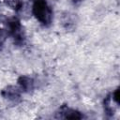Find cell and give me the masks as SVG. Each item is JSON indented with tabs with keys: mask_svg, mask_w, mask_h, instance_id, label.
<instances>
[{
	"mask_svg": "<svg viewBox=\"0 0 120 120\" xmlns=\"http://www.w3.org/2000/svg\"><path fill=\"white\" fill-rule=\"evenodd\" d=\"M7 31L13 39L16 46H23L26 41L25 32L21 23V21L16 17H8L5 20Z\"/></svg>",
	"mask_w": 120,
	"mask_h": 120,
	"instance_id": "cell-2",
	"label": "cell"
},
{
	"mask_svg": "<svg viewBox=\"0 0 120 120\" xmlns=\"http://www.w3.org/2000/svg\"><path fill=\"white\" fill-rule=\"evenodd\" d=\"M111 98H112V99L113 102H115L117 105L119 104V88H116L111 94Z\"/></svg>",
	"mask_w": 120,
	"mask_h": 120,
	"instance_id": "cell-8",
	"label": "cell"
},
{
	"mask_svg": "<svg viewBox=\"0 0 120 120\" xmlns=\"http://www.w3.org/2000/svg\"><path fill=\"white\" fill-rule=\"evenodd\" d=\"M55 117L61 119H82L84 118V115L75 109L69 108L67 105H63L57 111Z\"/></svg>",
	"mask_w": 120,
	"mask_h": 120,
	"instance_id": "cell-3",
	"label": "cell"
},
{
	"mask_svg": "<svg viewBox=\"0 0 120 120\" xmlns=\"http://www.w3.org/2000/svg\"><path fill=\"white\" fill-rule=\"evenodd\" d=\"M18 85L22 92L30 93L35 88L34 79L27 75H22L18 78Z\"/></svg>",
	"mask_w": 120,
	"mask_h": 120,
	"instance_id": "cell-5",
	"label": "cell"
},
{
	"mask_svg": "<svg viewBox=\"0 0 120 120\" xmlns=\"http://www.w3.org/2000/svg\"><path fill=\"white\" fill-rule=\"evenodd\" d=\"M84 0H71V2H72V4L73 5H79V4H81L82 2H83Z\"/></svg>",
	"mask_w": 120,
	"mask_h": 120,
	"instance_id": "cell-10",
	"label": "cell"
},
{
	"mask_svg": "<svg viewBox=\"0 0 120 120\" xmlns=\"http://www.w3.org/2000/svg\"><path fill=\"white\" fill-rule=\"evenodd\" d=\"M21 93H22L21 89L14 85H8L1 91V95L5 99H7L12 103H15V104L19 103L21 101V99H22Z\"/></svg>",
	"mask_w": 120,
	"mask_h": 120,
	"instance_id": "cell-4",
	"label": "cell"
},
{
	"mask_svg": "<svg viewBox=\"0 0 120 120\" xmlns=\"http://www.w3.org/2000/svg\"><path fill=\"white\" fill-rule=\"evenodd\" d=\"M32 13L43 26H49L52 22V9L46 0H31Z\"/></svg>",
	"mask_w": 120,
	"mask_h": 120,
	"instance_id": "cell-1",
	"label": "cell"
},
{
	"mask_svg": "<svg viewBox=\"0 0 120 120\" xmlns=\"http://www.w3.org/2000/svg\"><path fill=\"white\" fill-rule=\"evenodd\" d=\"M5 2L11 9H13L16 12L20 11L23 7L22 0H5Z\"/></svg>",
	"mask_w": 120,
	"mask_h": 120,
	"instance_id": "cell-7",
	"label": "cell"
},
{
	"mask_svg": "<svg viewBox=\"0 0 120 120\" xmlns=\"http://www.w3.org/2000/svg\"><path fill=\"white\" fill-rule=\"evenodd\" d=\"M112 99L111 98V95H109L104 99V111H105V113L109 117H111L114 114V109L112 108Z\"/></svg>",
	"mask_w": 120,
	"mask_h": 120,
	"instance_id": "cell-6",
	"label": "cell"
},
{
	"mask_svg": "<svg viewBox=\"0 0 120 120\" xmlns=\"http://www.w3.org/2000/svg\"><path fill=\"white\" fill-rule=\"evenodd\" d=\"M6 38H7V33L5 30H3L1 27H0V50H1V47L3 46L5 40H6Z\"/></svg>",
	"mask_w": 120,
	"mask_h": 120,
	"instance_id": "cell-9",
	"label": "cell"
}]
</instances>
